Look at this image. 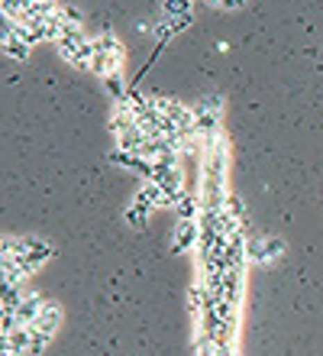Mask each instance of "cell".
Masks as SVG:
<instances>
[{"mask_svg":"<svg viewBox=\"0 0 323 356\" xmlns=\"http://www.w3.org/2000/svg\"><path fill=\"white\" fill-rule=\"evenodd\" d=\"M62 321H65L62 305H56V301H46V305H42V311H39V318L33 321V330H39V334H49V337H56L58 327H62Z\"/></svg>","mask_w":323,"mask_h":356,"instance_id":"obj_6","label":"cell"},{"mask_svg":"<svg viewBox=\"0 0 323 356\" xmlns=\"http://www.w3.org/2000/svg\"><path fill=\"white\" fill-rule=\"evenodd\" d=\"M94 42V58H91V75H97L101 81L113 75H123V46L113 33H101Z\"/></svg>","mask_w":323,"mask_h":356,"instance_id":"obj_1","label":"cell"},{"mask_svg":"<svg viewBox=\"0 0 323 356\" xmlns=\"http://www.w3.org/2000/svg\"><path fill=\"white\" fill-rule=\"evenodd\" d=\"M42 305H46V298H42L39 291H26V295L17 301V308H13V314H17V321H19V327H33V321L39 318Z\"/></svg>","mask_w":323,"mask_h":356,"instance_id":"obj_7","label":"cell"},{"mask_svg":"<svg viewBox=\"0 0 323 356\" xmlns=\"http://www.w3.org/2000/svg\"><path fill=\"white\" fill-rule=\"evenodd\" d=\"M0 52H3V56H10V58H13V62H26V58H29V52H33V49H29V46H26V42H23V39H19V36H10L7 42L0 46Z\"/></svg>","mask_w":323,"mask_h":356,"instance_id":"obj_12","label":"cell"},{"mask_svg":"<svg viewBox=\"0 0 323 356\" xmlns=\"http://www.w3.org/2000/svg\"><path fill=\"white\" fill-rule=\"evenodd\" d=\"M133 127H136V113L126 111L123 104H117V107H113V113H110V133H113V136H120V133L133 130Z\"/></svg>","mask_w":323,"mask_h":356,"instance_id":"obj_9","label":"cell"},{"mask_svg":"<svg viewBox=\"0 0 323 356\" xmlns=\"http://www.w3.org/2000/svg\"><path fill=\"white\" fill-rule=\"evenodd\" d=\"M10 36H13V19H10L7 13H0V46H3Z\"/></svg>","mask_w":323,"mask_h":356,"instance_id":"obj_18","label":"cell"},{"mask_svg":"<svg viewBox=\"0 0 323 356\" xmlns=\"http://www.w3.org/2000/svg\"><path fill=\"white\" fill-rule=\"evenodd\" d=\"M110 162H113V165H120V169H126V172H136L142 181H152V175H156V165H152V159H146V156H136V152L113 149L110 152Z\"/></svg>","mask_w":323,"mask_h":356,"instance_id":"obj_5","label":"cell"},{"mask_svg":"<svg viewBox=\"0 0 323 356\" xmlns=\"http://www.w3.org/2000/svg\"><path fill=\"white\" fill-rule=\"evenodd\" d=\"M19 3H23V10H26L29 3H58V0H19Z\"/></svg>","mask_w":323,"mask_h":356,"instance_id":"obj_21","label":"cell"},{"mask_svg":"<svg viewBox=\"0 0 323 356\" xmlns=\"http://www.w3.org/2000/svg\"><path fill=\"white\" fill-rule=\"evenodd\" d=\"M123 220H126L133 230H142V227L149 224V211L146 207H139V204H133L129 201V207H126V214H123Z\"/></svg>","mask_w":323,"mask_h":356,"instance_id":"obj_14","label":"cell"},{"mask_svg":"<svg viewBox=\"0 0 323 356\" xmlns=\"http://www.w3.org/2000/svg\"><path fill=\"white\" fill-rule=\"evenodd\" d=\"M29 337H33V330L29 327H17L7 334V343H10V353L17 356H29Z\"/></svg>","mask_w":323,"mask_h":356,"instance_id":"obj_11","label":"cell"},{"mask_svg":"<svg viewBox=\"0 0 323 356\" xmlns=\"http://www.w3.org/2000/svg\"><path fill=\"white\" fill-rule=\"evenodd\" d=\"M194 356H220L217 340H210L207 334H197V330H194Z\"/></svg>","mask_w":323,"mask_h":356,"instance_id":"obj_15","label":"cell"},{"mask_svg":"<svg viewBox=\"0 0 323 356\" xmlns=\"http://www.w3.org/2000/svg\"><path fill=\"white\" fill-rule=\"evenodd\" d=\"M117 140V149H123V152H136V156H142V146H146V133L139 130V127H133V130H126V133H120V136H113Z\"/></svg>","mask_w":323,"mask_h":356,"instance_id":"obj_8","label":"cell"},{"mask_svg":"<svg viewBox=\"0 0 323 356\" xmlns=\"http://www.w3.org/2000/svg\"><path fill=\"white\" fill-rule=\"evenodd\" d=\"M58 13H62V17L65 19H68V23H81V10H78V7H62V10H58Z\"/></svg>","mask_w":323,"mask_h":356,"instance_id":"obj_19","label":"cell"},{"mask_svg":"<svg viewBox=\"0 0 323 356\" xmlns=\"http://www.w3.org/2000/svg\"><path fill=\"white\" fill-rule=\"evenodd\" d=\"M281 256H285V240L281 236H249V243H246L249 266H272Z\"/></svg>","mask_w":323,"mask_h":356,"instance_id":"obj_3","label":"cell"},{"mask_svg":"<svg viewBox=\"0 0 323 356\" xmlns=\"http://www.w3.org/2000/svg\"><path fill=\"white\" fill-rule=\"evenodd\" d=\"M29 330H33V327H29ZM49 343H52V337H49V334H39V330H33V337H29V356H39L42 350L49 347Z\"/></svg>","mask_w":323,"mask_h":356,"instance_id":"obj_17","label":"cell"},{"mask_svg":"<svg viewBox=\"0 0 323 356\" xmlns=\"http://www.w3.org/2000/svg\"><path fill=\"white\" fill-rule=\"evenodd\" d=\"M194 111H204V113H223V94H204L197 104H191Z\"/></svg>","mask_w":323,"mask_h":356,"instance_id":"obj_16","label":"cell"},{"mask_svg":"<svg viewBox=\"0 0 323 356\" xmlns=\"http://www.w3.org/2000/svg\"><path fill=\"white\" fill-rule=\"evenodd\" d=\"M246 3H249V0H220L217 7H220V10H242Z\"/></svg>","mask_w":323,"mask_h":356,"instance_id":"obj_20","label":"cell"},{"mask_svg":"<svg viewBox=\"0 0 323 356\" xmlns=\"http://www.w3.org/2000/svg\"><path fill=\"white\" fill-rule=\"evenodd\" d=\"M191 7H194V0H165V3H162V13H165V19L191 17Z\"/></svg>","mask_w":323,"mask_h":356,"instance_id":"obj_13","label":"cell"},{"mask_svg":"<svg viewBox=\"0 0 323 356\" xmlns=\"http://www.w3.org/2000/svg\"><path fill=\"white\" fill-rule=\"evenodd\" d=\"M226 214L236 220V227H240L242 234H249V211H246V204H242V197L233 195V191H230V197H226Z\"/></svg>","mask_w":323,"mask_h":356,"instance_id":"obj_10","label":"cell"},{"mask_svg":"<svg viewBox=\"0 0 323 356\" xmlns=\"http://www.w3.org/2000/svg\"><path fill=\"white\" fill-rule=\"evenodd\" d=\"M201 243V224L197 220H178L172 234V253H197Z\"/></svg>","mask_w":323,"mask_h":356,"instance_id":"obj_4","label":"cell"},{"mask_svg":"<svg viewBox=\"0 0 323 356\" xmlns=\"http://www.w3.org/2000/svg\"><path fill=\"white\" fill-rule=\"evenodd\" d=\"M52 253H56L52 243L42 240V236H17V246H13V263H17L19 269L33 279V275H36V272L52 259Z\"/></svg>","mask_w":323,"mask_h":356,"instance_id":"obj_2","label":"cell"}]
</instances>
